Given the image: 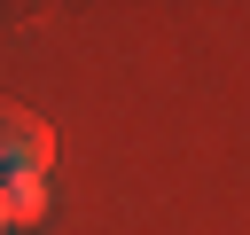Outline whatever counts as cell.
Here are the masks:
<instances>
[{
  "label": "cell",
  "mask_w": 250,
  "mask_h": 235,
  "mask_svg": "<svg viewBox=\"0 0 250 235\" xmlns=\"http://www.w3.org/2000/svg\"><path fill=\"white\" fill-rule=\"evenodd\" d=\"M47 164H55V125L39 110H23V102L0 94V180H16V172L47 180Z\"/></svg>",
  "instance_id": "cell-1"
},
{
  "label": "cell",
  "mask_w": 250,
  "mask_h": 235,
  "mask_svg": "<svg viewBox=\"0 0 250 235\" xmlns=\"http://www.w3.org/2000/svg\"><path fill=\"white\" fill-rule=\"evenodd\" d=\"M39 219H47V180H31V172L0 180V227H39Z\"/></svg>",
  "instance_id": "cell-2"
}]
</instances>
